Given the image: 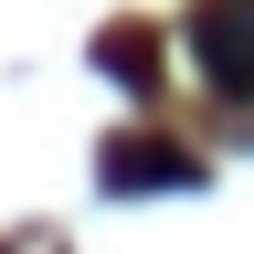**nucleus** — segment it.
Masks as SVG:
<instances>
[{
	"mask_svg": "<svg viewBox=\"0 0 254 254\" xmlns=\"http://www.w3.org/2000/svg\"><path fill=\"white\" fill-rule=\"evenodd\" d=\"M106 180L117 190H170V180H201V159L170 148V138H117L106 148Z\"/></svg>",
	"mask_w": 254,
	"mask_h": 254,
	"instance_id": "f03ea898",
	"label": "nucleus"
},
{
	"mask_svg": "<svg viewBox=\"0 0 254 254\" xmlns=\"http://www.w3.org/2000/svg\"><path fill=\"white\" fill-rule=\"evenodd\" d=\"M190 53H201V74H212L222 95H254V0L190 11Z\"/></svg>",
	"mask_w": 254,
	"mask_h": 254,
	"instance_id": "f257e3e1",
	"label": "nucleus"
}]
</instances>
